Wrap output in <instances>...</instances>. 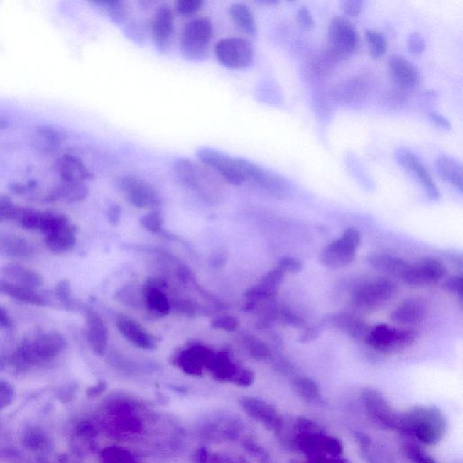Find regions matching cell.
<instances>
[{
    "label": "cell",
    "instance_id": "obj_56",
    "mask_svg": "<svg viewBox=\"0 0 463 463\" xmlns=\"http://www.w3.org/2000/svg\"><path fill=\"white\" fill-rule=\"evenodd\" d=\"M9 126V122L4 118L0 117V131L5 130Z\"/></svg>",
    "mask_w": 463,
    "mask_h": 463
},
{
    "label": "cell",
    "instance_id": "obj_38",
    "mask_svg": "<svg viewBox=\"0 0 463 463\" xmlns=\"http://www.w3.org/2000/svg\"><path fill=\"white\" fill-rule=\"evenodd\" d=\"M21 207L16 206L11 197L0 195V223L5 221H18Z\"/></svg>",
    "mask_w": 463,
    "mask_h": 463
},
{
    "label": "cell",
    "instance_id": "obj_30",
    "mask_svg": "<svg viewBox=\"0 0 463 463\" xmlns=\"http://www.w3.org/2000/svg\"><path fill=\"white\" fill-rule=\"evenodd\" d=\"M229 14L232 21L240 31L246 33L248 36H256V21L249 6L243 3H234L229 8Z\"/></svg>",
    "mask_w": 463,
    "mask_h": 463
},
{
    "label": "cell",
    "instance_id": "obj_7",
    "mask_svg": "<svg viewBox=\"0 0 463 463\" xmlns=\"http://www.w3.org/2000/svg\"><path fill=\"white\" fill-rule=\"evenodd\" d=\"M214 54L218 62L230 70H243L253 64L252 44L242 38H227L217 43Z\"/></svg>",
    "mask_w": 463,
    "mask_h": 463
},
{
    "label": "cell",
    "instance_id": "obj_51",
    "mask_svg": "<svg viewBox=\"0 0 463 463\" xmlns=\"http://www.w3.org/2000/svg\"><path fill=\"white\" fill-rule=\"evenodd\" d=\"M342 9L345 14L358 16L364 9V2L360 0H349L343 3Z\"/></svg>",
    "mask_w": 463,
    "mask_h": 463
},
{
    "label": "cell",
    "instance_id": "obj_41",
    "mask_svg": "<svg viewBox=\"0 0 463 463\" xmlns=\"http://www.w3.org/2000/svg\"><path fill=\"white\" fill-rule=\"evenodd\" d=\"M55 295L58 297L59 302L64 304L65 307L75 309V302L72 300L71 296V286L68 280H61L60 283L56 285Z\"/></svg>",
    "mask_w": 463,
    "mask_h": 463
},
{
    "label": "cell",
    "instance_id": "obj_12",
    "mask_svg": "<svg viewBox=\"0 0 463 463\" xmlns=\"http://www.w3.org/2000/svg\"><path fill=\"white\" fill-rule=\"evenodd\" d=\"M209 168L202 166L187 158H178L173 164V172L177 180L184 186L198 192L206 191L212 185L216 186V180L212 177Z\"/></svg>",
    "mask_w": 463,
    "mask_h": 463
},
{
    "label": "cell",
    "instance_id": "obj_17",
    "mask_svg": "<svg viewBox=\"0 0 463 463\" xmlns=\"http://www.w3.org/2000/svg\"><path fill=\"white\" fill-rule=\"evenodd\" d=\"M372 89V78L369 75H356L337 86L334 97L343 104L360 102L368 96Z\"/></svg>",
    "mask_w": 463,
    "mask_h": 463
},
{
    "label": "cell",
    "instance_id": "obj_36",
    "mask_svg": "<svg viewBox=\"0 0 463 463\" xmlns=\"http://www.w3.org/2000/svg\"><path fill=\"white\" fill-rule=\"evenodd\" d=\"M294 388L307 401L317 402L320 399L319 386L312 379H296V381L294 382Z\"/></svg>",
    "mask_w": 463,
    "mask_h": 463
},
{
    "label": "cell",
    "instance_id": "obj_1",
    "mask_svg": "<svg viewBox=\"0 0 463 463\" xmlns=\"http://www.w3.org/2000/svg\"><path fill=\"white\" fill-rule=\"evenodd\" d=\"M399 430L411 432L425 445H433L445 435L446 421L435 406H418L400 415Z\"/></svg>",
    "mask_w": 463,
    "mask_h": 463
},
{
    "label": "cell",
    "instance_id": "obj_40",
    "mask_svg": "<svg viewBox=\"0 0 463 463\" xmlns=\"http://www.w3.org/2000/svg\"><path fill=\"white\" fill-rule=\"evenodd\" d=\"M141 223L142 226L146 228L147 230L151 232V233H158V232L161 231L162 223H163L161 212L158 209L151 211V213L145 214L141 218Z\"/></svg>",
    "mask_w": 463,
    "mask_h": 463
},
{
    "label": "cell",
    "instance_id": "obj_3",
    "mask_svg": "<svg viewBox=\"0 0 463 463\" xmlns=\"http://www.w3.org/2000/svg\"><path fill=\"white\" fill-rule=\"evenodd\" d=\"M214 28L209 18H198L188 22L182 32L180 52L190 61L204 60L209 51Z\"/></svg>",
    "mask_w": 463,
    "mask_h": 463
},
{
    "label": "cell",
    "instance_id": "obj_32",
    "mask_svg": "<svg viewBox=\"0 0 463 463\" xmlns=\"http://www.w3.org/2000/svg\"><path fill=\"white\" fill-rule=\"evenodd\" d=\"M339 61V59L329 48H327L322 54L313 58L307 65L305 74L310 78L323 77L330 74L334 66Z\"/></svg>",
    "mask_w": 463,
    "mask_h": 463
},
{
    "label": "cell",
    "instance_id": "obj_22",
    "mask_svg": "<svg viewBox=\"0 0 463 463\" xmlns=\"http://www.w3.org/2000/svg\"><path fill=\"white\" fill-rule=\"evenodd\" d=\"M425 312V305L422 300L408 299L396 307L390 317L399 325H415L422 322Z\"/></svg>",
    "mask_w": 463,
    "mask_h": 463
},
{
    "label": "cell",
    "instance_id": "obj_19",
    "mask_svg": "<svg viewBox=\"0 0 463 463\" xmlns=\"http://www.w3.org/2000/svg\"><path fill=\"white\" fill-rule=\"evenodd\" d=\"M324 327H334L359 342H365L370 327L365 320L349 313H337L324 317Z\"/></svg>",
    "mask_w": 463,
    "mask_h": 463
},
{
    "label": "cell",
    "instance_id": "obj_25",
    "mask_svg": "<svg viewBox=\"0 0 463 463\" xmlns=\"http://www.w3.org/2000/svg\"><path fill=\"white\" fill-rule=\"evenodd\" d=\"M34 254L32 244L16 234L0 233V256L26 259Z\"/></svg>",
    "mask_w": 463,
    "mask_h": 463
},
{
    "label": "cell",
    "instance_id": "obj_39",
    "mask_svg": "<svg viewBox=\"0 0 463 463\" xmlns=\"http://www.w3.org/2000/svg\"><path fill=\"white\" fill-rule=\"evenodd\" d=\"M205 5L203 0H178L175 11L183 16H191L200 12Z\"/></svg>",
    "mask_w": 463,
    "mask_h": 463
},
{
    "label": "cell",
    "instance_id": "obj_20",
    "mask_svg": "<svg viewBox=\"0 0 463 463\" xmlns=\"http://www.w3.org/2000/svg\"><path fill=\"white\" fill-rule=\"evenodd\" d=\"M45 244L51 252L65 254L71 251L76 244L75 229L66 219L45 234Z\"/></svg>",
    "mask_w": 463,
    "mask_h": 463
},
{
    "label": "cell",
    "instance_id": "obj_46",
    "mask_svg": "<svg viewBox=\"0 0 463 463\" xmlns=\"http://www.w3.org/2000/svg\"><path fill=\"white\" fill-rule=\"evenodd\" d=\"M442 288L446 292L455 294L462 299L463 296V278L462 276L449 278L443 283Z\"/></svg>",
    "mask_w": 463,
    "mask_h": 463
},
{
    "label": "cell",
    "instance_id": "obj_45",
    "mask_svg": "<svg viewBox=\"0 0 463 463\" xmlns=\"http://www.w3.org/2000/svg\"><path fill=\"white\" fill-rule=\"evenodd\" d=\"M425 40L418 32L412 33L408 38V48L410 53L415 55L422 54L425 49Z\"/></svg>",
    "mask_w": 463,
    "mask_h": 463
},
{
    "label": "cell",
    "instance_id": "obj_54",
    "mask_svg": "<svg viewBox=\"0 0 463 463\" xmlns=\"http://www.w3.org/2000/svg\"><path fill=\"white\" fill-rule=\"evenodd\" d=\"M108 219L110 221V223L112 224H119L121 219V207L117 204L111 205L110 208L108 210Z\"/></svg>",
    "mask_w": 463,
    "mask_h": 463
},
{
    "label": "cell",
    "instance_id": "obj_55",
    "mask_svg": "<svg viewBox=\"0 0 463 463\" xmlns=\"http://www.w3.org/2000/svg\"><path fill=\"white\" fill-rule=\"evenodd\" d=\"M325 463H349L345 459L340 458L339 456L337 457L327 458Z\"/></svg>",
    "mask_w": 463,
    "mask_h": 463
},
{
    "label": "cell",
    "instance_id": "obj_50",
    "mask_svg": "<svg viewBox=\"0 0 463 463\" xmlns=\"http://www.w3.org/2000/svg\"><path fill=\"white\" fill-rule=\"evenodd\" d=\"M324 329H325V327H324L322 322L317 323L315 326L306 329L304 330L302 336H300V342L309 343L314 342V340L317 339V337L320 336V334L322 333Z\"/></svg>",
    "mask_w": 463,
    "mask_h": 463
},
{
    "label": "cell",
    "instance_id": "obj_2",
    "mask_svg": "<svg viewBox=\"0 0 463 463\" xmlns=\"http://www.w3.org/2000/svg\"><path fill=\"white\" fill-rule=\"evenodd\" d=\"M65 337L58 332H49L24 343L16 350L12 361L18 368L52 361L65 349Z\"/></svg>",
    "mask_w": 463,
    "mask_h": 463
},
{
    "label": "cell",
    "instance_id": "obj_47",
    "mask_svg": "<svg viewBox=\"0 0 463 463\" xmlns=\"http://www.w3.org/2000/svg\"><path fill=\"white\" fill-rule=\"evenodd\" d=\"M212 326L216 329L227 330V332H234L239 327L238 320L232 317H221L213 320Z\"/></svg>",
    "mask_w": 463,
    "mask_h": 463
},
{
    "label": "cell",
    "instance_id": "obj_53",
    "mask_svg": "<svg viewBox=\"0 0 463 463\" xmlns=\"http://www.w3.org/2000/svg\"><path fill=\"white\" fill-rule=\"evenodd\" d=\"M12 327L13 322L11 316L9 315L5 309L0 307V330L6 332V330H11Z\"/></svg>",
    "mask_w": 463,
    "mask_h": 463
},
{
    "label": "cell",
    "instance_id": "obj_16",
    "mask_svg": "<svg viewBox=\"0 0 463 463\" xmlns=\"http://www.w3.org/2000/svg\"><path fill=\"white\" fill-rule=\"evenodd\" d=\"M151 29L155 48L161 53L166 52L175 32V18L170 6L163 5L157 9L152 18Z\"/></svg>",
    "mask_w": 463,
    "mask_h": 463
},
{
    "label": "cell",
    "instance_id": "obj_34",
    "mask_svg": "<svg viewBox=\"0 0 463 463\" xmlns=\"http://www.w3.org/2000/svg\"><path fill=\"white\" fill-rule=\"evenodd\" d=\"M96 6L102 9L112 21L120 24L126 18L128 9L126 4L120 0L94 2Z\"/></svg>",
    "mask_w": 463,
    "mask_h": 463
},
{
    "label": "cell",
    "instance_id": "obj_28",
    "mask_svg": "<svg viewBox=\"0 0 463 463\" xmlns=\"http://www.w3.org/2000/svg\"><path fill=\"white\" fill-rule=\"evenodd\" d=\"M0 293L11 297V299L19 300V302L31 304V305H45L44 298L39 295L35 290L31 289V288L9 283L8 280L4 279L0 280Z\"/></svg>",
    "mask_w": 463,
    "mask_h": 463
},
{
    "label": "cell",
    "instance_id": "obj_48",
    "mask_svg": "<svg viewBox=\"0 0 463 463\" xmlns=\"http://www.w3.org/2000/svg\"><path fill=\"white\" fill-rule=\"evenodd\" d=\"M296 19L298 24L302 26L303 28L312 29L315 25L312 13L306 6H302V8L299 9L297 12Z\"/></svg>",
    "mask_w": 463,
    "mask_h": 463
},
{
    "label": "cell",
    "instance_id": "obj_42",
    "mask_svg": "<svg viewBox=\"0 0 463 463\" xmlns=\"http://www.w3.org/2000/svg\"><path fill=\"white\" fill-rule=\"evenodd\" d=\"M405 453L412 463H437L431 456L426 454L415 445H408L405 447Z\"/></svg>",
    "mask_w": 463,
    "mask_h": 463
},
{
    "label": "cell",
    "instance_id": "obj_21",
    "mask_svg": "<svg viewBox=\"0 0 463 463\" xmlns=\"http://www.w3.org/2000/svg\"><path fill=\"white\" fill-rule=\"evenodd\" d=\"M119 332L135 346L144 349H153L156 347L154 337L145 332L135 320L130 317H120L117 320Z\"/></svg>",
    "mask_w": 463,
    "mask_h": 463
},
{
    "label": "cell",
    "instance_id": "obj_13",
    "mask_svg": "<svg viewBox=\"0 0 463 463\" xmlns=\"http://www.w3.org/2000/svg\"><path fill=\"white\" fill-rule=\"evenodd\" d=\"M445 274L442 263L433 258H425L415 266H410L401 278L403 283L410 286L421 287L438 283Z\"/></svg>",
    "mask_w": 463,
    "mask_h": 463
},
{
    "label": "cell",
    "instance_id": "obj_15",
    "mask_svg": "<svg viewBox=\"0 0 463 463\" xmlns=\"http://www.w3.org/2000/svg\"><path fill=\"white\" fill-rule=\"evenodd\" d=\"M364 405L374 420L391 429H399L400 415L378 390L366 388L362 392Z\"/></svg>",
    "mask_w": 463,
    "mask_h": 463
},
{
    "label": "cell",
    "instance_id": "obj_4",
    "mask_svg": "<svg viewBox=\"0 0 463 463\" xmlns=\"http://www.w3.org/2000/svg\"><path fill=\"white\" fill-rule=\"evenodd\" d=\"M418 337L415 329H398L388 324H379L370 329L365 342L376 352L391 354L413 346Z\"/></svg>",
    "mask_w": 463,
    "mask_h": 463
},
{
    "label": "cell",
    "instance_id": "obj_9",
    "mask_svg": "<svg viewBox=\"0 0 463 463\" xmlns=\"http://www.w3.org/2000/svg\"><path fill=\"white\" fill-rule=\"evenodd\" d=\"M238 163L244 182H250L276 197L282 198L288 193L289 184L283 177L246 158H238Z\"/></svg>",
    "mask_w": 463,
    "mask_h": 463
},
{
    "label": "cell",
    "instance_id": "obj_43",
    "mask_svg": "<svg viewBox=\"0 0 463 463\" xmlns=\"http://www.w3.org/2000/svg\"><path fill=\"white\" fill-rule=\"evenodd\" d=\"M248 347L254 358L258 359H266L270 356V349L266 343L259 339L250 337L248 340Z\"/></svg>",
    "mask_w": 463,
    "mask_h": 463
},
{
    "label": "cell",
    "instance_id": "obj_18",
    "mask_svg": "<svg viewBox=\"0 0 463 463\" xmlns=\"http://www.w3.org/2000/svg\"><path fill=\"white\" fill-rule=\"evenodd\" d=\"M389 77L400 91H408L418 82V71L415 66L401 55H393L388 64Z\"/></svg>",
    "mask_w": 463,
    "mask_h": 463
},
{
    "label": "cell",
    "instance_id": "obj_52",
    "mask_svg": "<svg viewBox=\"0 0 463 463\" xmlns=\"http://www.w3.org/2000/svg\"><path fill=\"white\" fill-rule=\"evenodd\" d=\"M428 117L430 121H431L433 125H435L436 127L442 129V130H451V124H450L447 119L443 117L442 115L437 114V112H430Z\"/></svg>",
    "mask_w": 463,
    "mask_h": 463
},
{
    "label": "cell",
    "instance_id": "obj_26",
    "mask_svg": "<svg viewBox=\"0 0 463 463\" xmlns=\"http://www.w3.org/2000/svg\"><path fill=\"white\" fill-rule=\"evenodd\" d=\"M2 276L9 283L35 290L43 284L40 274L19 264H8L1 269Z\"/></svg>",
    "mask_w": 463,
    "mask_h": 463
},
{
    "label": "cell",
    "instance_id": "obj_11",
    "mask_svg": "<svg viewBox=\"0 0 463 463\" xmlns=\"http://www.w3.org/2000/svg\"><path fill=\"white\" fill-rule=\"evenodd\" d=\"M118 187L132 205L140 208L160 206V195L151 184L134 175H124L118 178Z\"/></svg>",
    "mask_w": 463,
    "mask_h": 463
},
{
    "label": "cell",
    "instance_id": "obj_44",
    "mask_svg": "<svg viewBox=\"0 0 463 463\" xmlns=\"http://www.w3.org/2000/svg\"><path fill=\"white\" fill-rule=\"evenodd\" d=\"M278 267H280L285 273H297L303 269V263L297 258L283 257L280 260Z\"/></svg>",
    "mask_w": 463,
    "mask_h": 463
},
{
    "label": "cell",
    "instance_id": "obj_35",
    "mask_svg": "<svg viewBox=\"0 0 463 463\" xmlns=\"http://www.w3.org/2000/svg\"><path fill=\"white\" fill-rule=\"evenodd\" d=\"M365 38L373 58L378 59L386 54L388 42L385 36L375 31H368L365 33Z\"/></svg>",
    "mask_w": 463,
    "mask_h": 463
},
{
    "label": "cell",
    "instance_id": "obj_14",
    "mask_svg": "<svg viewBox=\"0 0 463 463\" xmlns=\"http://www.w3.org/2000/svg\"><path fill=\"white\" fill-rule=\"evenodd\" d=\"M395 158L400 166L408 170L416 180L421 183L423 190L431 200H438L440 192L437 186L433 182L431 175L426 170L425 165L419 160L415 153L406 148H399L395 152Z\"/></svg>",
    "mask_w": 463,
    "mask_h": 463
},
{
    "label": "cell",
    "instance_id": "obj_49",
    "mask_svg": "<svg viewBox=\"0 0 463 463\" xmlns=\"http://www.w3.org/2000/svg\"><path fill=\"white\" fill-rule=\"evenodd\" d=\"M283 320V322L286 323L287 325H290L294 327H303L304 322L299 316H297L295 313H293L292 310L288 309L280 310L279 312V317Z\"/></svg>",
    "mask_w": 463,
    "mask_h": 463
},
{
    "label": "cell",
    "instance_id": "obj_5",
    "mask_svg": "<svg viewBox=\"0 0 463 463\" xmlns=\"http://www.w3.org/2000/svg\"><path fill=\"white\" fill-rule=\"evenodd\" d=\"M360 244V234L356 228L350 227L344 232L320 253V261L329 269H339L349 266L355 259Z\"/></svg>",
    "mask_w": 463,
    "mask_h": 463
},
{
    "label": "cell",
    "instance_id": "obj_10",
    "mask_svg": "<svg viewBox=\"0 0 463 463\" xmlns=\"http://www.w3.org/2000/svg\"><path fill=\"white\" fill-rule=\"evenodd\" d=\"M197 156L202 164L210 170L216 171L234 186H240L244 183L243 173L238 163V158L208 147L200 148L197 151Z\"/></svg>",
    "mask_w": 463,
    "mask_h": 463
},
{
    "label": "cell",
    "instance_id": "obj_37",
    "mask_svg": "<svg viewBox=\"0 0 463 463\" xmlns=\"http://www.w3.org/2000/svg\"><path fill=\"white\" fill-rule=\"evenodd\" d=\"M36 134H38L40 140L44 141L45 148L51 151L59 147V145L65 138V134L62 131L51 126L38 127Z\"/></svg>",
    "mask_w": 463,
    "mask_h": 463
},
{
    "label": "cell",
    "instance_id": "obj_31",
    "mask_svg": "<svg viewBox=\"0 0 463 463\" xmlns=\"http://www.w3.org/2000/svg\"><path fill=\"white\" fill-rule=\"evenodd\" d=\"M88 191L85 182L62 180L49 198L52 200L81 201L87 197Z\"/></svg>",
    "mask_w": 463,
    "mask_h": 463
},
{
    "label": "cell",
    "instance_id": "obj_29",
    "mask_svg": "<svg viewBox=\"0 0 463 463\" xmlns=\"http://www.w3.org/2000/svg\"><path fill=\"white\" fill-rule=\"evenodd\" d=\"M368 262L370 266L380 272L400 277H402L410 266V264L401 258L388 256V254H370Z\"/></svg>",
    "mask_w": 463,
    "mask_h": 463
},
{
    "label": "cell",
    "instance_id": "obj_24",
    "mask_svg": "<svg viewBox=\"0 0 463 463\" xmlns=\"http://www.w3.org/2000/svg\"><path fill=\"white\" fill-rule=\"evenodd\" d=\"M87 322V339L89 344L96 354L102 355L107 347V327L97 313L87 310L85 313Z\"/></svg>",
    "mask_w": 463,
    "mask_h": 463
},
{
    "label": "cell",
    "instance_id": "obj_6",
    "mask_svg": "<svg viewBox=\"0 0 463 463\" xmlns=\"http://www.w3.org/2000/svg\"><path fill=\"white\" fill-rule=\"evenodd\" d=\"M396 292V284L386 278L366 283L353 290L352 303L356 309L371 312L389 302Z\"/></svg>",
    "mask_w": 463,
    "mask_h": 463
},
{
    "label": "cell",
    "instance_id": "obj_23",
    "mask_svg": "<svg viewBox=\"0 0 463 463\" xmlns=\"http://www.w3.org/2000/svg\"><path fill=\"white\" fill-rule=\"evenodd\" d=\"M58 168L62 180L85 182L94 178L81 158L75 155H64L58 161Z\"/></svg>",
    "mask_w": 463,
    "mask_h": 463
},
{
    "label": "cell",
    "instance_id": "obj_8",
    "mask_svg": "<svg viewBox=\"0 0 463 463\" xmlns=\"http://www.w3.org/2000/svg\"><path fill=\"white\" fill-rule=\"evenodd\" d=\"M329 48L340 61L355 54L359 48L358 31L352 22L342 16H336L329 23L327 31Z\"/></svg>",
    "mask_w": 463,
    "mask_h": 463
},
{
    "label": "cell",
    "instance_id": "obj_33",
    "mask_svg": "<svg viewBox=\"0 0 463 463\" xmlns=\"http://www.w3.org/2000/svg\"><path fill=\"white\" fill-rule=\"evenodd\" d=\"M144 296L147 305L150 307V309L157 310L158 312L161 314L170 312V303H168L167 297L160 290L146 286L144 289Z\"/></svg>",
    "mask_w": 463,
    "mask_h": 463
},
{
    "label": "cell",
    "instance_id": "obj_27",
    "mask_svg": "<svg viewBox=\"0 0 463 463\" xmlns=\"http://www.w3.org/2000/svg\"><path fill=\"white\" fill-rule=\"evenodd\" d=\"M435 165L436 170L443 180L462 191L463 172L461 162L448 155H441L436 160Z\"/></svg>",
    "mask_w": 463,
    "mask_h": 463
}]
</instances>
